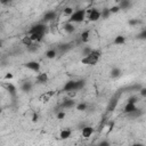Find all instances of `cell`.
Here are the masks:
<instances>
[{
	"label": "cell",
	"instance_id": "22",
	"mask_svg": "<svg viewBox=\"0 0 146 146\" xmlns=\"http://www.w3.org/2000/svg\"><path fill=\"white\" fill-rule=\"evenodd\" d=\"M71 133H72V131H71L70 129H64V130L60 131L59 138H60V139H68V138L71 137Z\"/></svg>",
	"mask_w": 146,
	"mask_h": 146
},
{
	"label": "cell",
	"instance_id": "41",
	"mask_svg": "<svg viewBox=\"0 0 146 146\" xmlns=\"http://www.w3.org/2000/svg\"><path fill=\"white\" fill-rule=\"evenodd\" d=\"M99 146H110V141H107V140H103V141L99 143Z\"/></svg>",
	"mask_w": 146,
	"mask_h": 146
},
{
	"label": "cell",
	"instance_id": "32",
	"mask_svg": "<svg viewBox=\"0 0 146 146\" xmlns=\"http://www.w3.org/2000/svg\"><path fill=\"white\" fill-rule=\"evenodd\" d=\"M138 102H139V98L137 96H131L128 98V103H130V104H137Z\"/></svg>",
	"mask_w": 146,
	"mask_h": 146
},
{
	"label": "cell",
	"instance_id": "12",
	"mask_svg": "<svg viewBox=\"0 0 146 146\" xmlns=\"http://www.w3.org/2000/svg\"><path fill=\"white\" fill-rule=\"evenodd\" d=\"M144 114V112H143V110L141 108H136L135 111H132V112H130V113H128L127 114V116L128 117H131V119H138V117H140L141 115Z\"/></svg>",
	"mask_w": 146,
	"mask_h": 146
},
{
	"label": "cell",
	"instance_id": "40",
	"mask_svg": "<svg viewBox=\"0 0 146 146\" xmlns=\"http://www.w3.org/2000/svg\"><path fill=\"white\" fill-rule=\"evenodd\" d=\"M13 78H14L13 73H7V74L5 75V80H11Z\"/></svg>",
	"mask_w": 146,
	"mask_h": 146
},
{
	"label": "cell",
	"instance_id": "34",
	"mask_svg": "<svg viewBox=\"0 0 146 146\" xmlns=\"http://www.w3.org/2000/svg\"><path fill=\"white\" fill-rule=\"evenodd\" d=\"M121 9H120V7L117 6V5H115V6H113V7H111L110 8V11H111V14H116V13H119Z\"/></svg>",
	"mask_w": 146,
	"mask_h": 146
},
{
	"label": "cell",
	"instance_id": "24",
	"mask_svg": "<svg viewBox=\"0 0 146 146\" xmlns=\"http://www.w3.org/2000/svg\"><path fill=\"white\" fill-rule=\"evenodd\" d=\"M22 43H23L24 46L29 47V46H31V44L33 43V41L31 40L30 35H25V36H23V39H22Z\"/></svg>",
	"mask_w": 146,
	"mask_h": 146
},
{
	"label": "cell",
	"instance_id": "36",
	"mask_svg": "<svg viewBox=\"0 0 146 146\" xmlns=\"http://www.w3.org/2000/svg\"><path fill=\"white\" fill-rule=\"evenodd\" d=\"M91 50H92V49H91L90 47H84V48L82 49V55H83V56H87V55H89V54L91 52Z\"/></svg>",
	"mask_w": 146,
	"mask_h": 146
},
{
	"label": "cell",
	"instance_id": "31",
	"mask_svg": "<svg viewBox=\"0 0 146 146\" xmlns=\"http://www.w3.org/2000/svg\"><path fill=\"white\" fill-rule=\"evenodd\" d=\"M76 110L80 111V112L86 111V110H87V104H86V103H80V104H78V105H76Z\"/></svg>",
	"mask_w": 146,
	"mask_h": 146
},
{
	"label": "cell",
	"instance_id": "3",
	"mask_svg": "<svg viewBox=\"0 0 146 146\" xmlns=\"http://www.w3.org/2000/svg\"><path fill=\"white\" fill-rule=\"evenodd\" d=\"M47 31H48L47 24L40 22V23H36V24L32 25L31 29L27 31V33H29V34H32V33H42V34H46Z\"/></svg>",
	"mask_w": 146,
	"mask_h": 146
},
{
	"label": "cell",
	"instance_id": "28",
	"mask_svg": "<svg viewBox=\"0 0 146 146\" xmlns=\"http://www.w3.org/2000/svg\"><path fill=\"white\" fill-rule=\"evenodd\" d=\"M128 24H129L130 26H137V25L141 24V21L138 19V18H131V19L128 21Z\"/></svg>",
	"mask_w": 146,
	"mask_h": 146
},
{
	"label": "cell",
	"instance_id": "23",
	"mask_svg": "<svg viewBox=\"0 0 146 146\" xmlns=\"http://www.w3.org/2000/svg\"><path fill=\"white\" fill-rule=\"evenodd\" d=\"M111 16V11H110V8H103L102 10H100V18H103V19H107L108 17Z\"/></svg>",
	"mask_w": 146,
	"mask_h": 146
},
{
	"label": "cell",
	"instance_id": "44",
	"mask_svg": "<svg viewBox=\"0 0 146 146\" xmlns=\"http://www.w3.org/2000/svg\"><path fill=\"white\" fill-rule=\"evenodd\" d=\"M88 1H89V2H94L95 0H88Z\"/></svg>",
	"mask_w": 146,
	"mask_h": 146
},
{
	"label": "cell",
	"instance_id": "20",
	"mask_svg": "<svg viewBox=\"0 0 146 146\" xmlns=\"http://www.w3.org/2000/svg\"><path fill=\"white\" fill-rule=\"evenodd\" d=\"M110 75H111V78H113V79H117L119 76H121V68H119V67H113V68L111 70V72H110Z\"/></svg>",
	"mask_w": 146,
	"mask_h": 146
},
{
	"label": "cell",
	"instance_id": "18",
	"mask_svg": "<svg viewBox=\"0 0 146 146\" xmlns=\"http://www.w3.org/2000/svg\"><path fill=\"white\" fill-rule=\"evenodd\" d=\"M63 29H64V31H65L66 33H73V32L75 31V26H74V24L71 23V22L65 23V24L63 25Z\"/></svg>",
	"mask_w": 146,
	"mask_h": 146
},
{
	"label": "cell",
	"instance_id": "4",
	"mask_svg": "<svg viewBox=\"0 0 146 146\" xmlns=\"http://www.w3.org/2000/svg\"><path fill=\"white\" fill-rule=\"evenodd\" d=\"M24 66H25L26 68L33 71V72H40V68H41L40 63L36 62V60H30V62H26V63L24 64Z\"/></svg>",
	"mask_w": 146,
	"mask_h": 146
},
{
	"label": "cell",
	"instance_id": "38",
	"mask_svg": "<svg viewBox=\"0 0 146 146\" xmlns=\"http://www.w3.org/2000/svg\"><path fill=\"white\" fill-rule=\"evenodd\" d=\"M65 115H66V114H65L64 111H59V112L57 113V119H58V120H63V119L65 117Z\"/></svg>",
	"mask_w": 146,
	"mask_h": 146
},
{
	"label": "cell",
	"instance_id": "27",
	"mask_svg": "<svg viewBox=\"0 0 146 146\" xmlns=\"http://www.w3.org/2000/svg\"><path fill=\"white\" fill-rule=\"evenodd\" d=\"M89 35H90V31H89V30L82 32V33H81V41H82V42H87V41L89 40Z\"/></svg>",
	"mask_w": 146,
	"mask_h": 146
},
{
	"label": "cell",
	"instance_id": "39",
	"mask_svg": "<svg viewBox=\"0 0 146 146\" xmlns=\"http://www.w3.org/2000/svg\"><path fill=\"white\" fill-rule=\"evenodd\" d=\"M39 121V114L38 113H33V115H32V122H38Z\"/></svg>",
	"mask_w": 146,
	"mask_h": 146
},
{
	"label": "cell",
	"instance_id": "43",
	"mask_svg": "<svg viewBox=\"0 0 146 146\" xmlns=\"http://www.w3.org/2000/svg\"><path fill=\"white\" fill-rule=\"evenodd\" d=\"M2 43H3V41H2V40H0V48L2 47Z\"/></svg>",
	"mask_w": 146,
	"mask_h": 146
},
{
	"label": "cell",
	"instance_id": "42",
	"mask_svg": "<svg viewBox=\"0 0 146 146\" xmlns=\"http://www.w3.org/2000/svg\"><path fill=\"white\" fill-rule=\"evenodd\" d=\"M10 2H13V0H0V3L1 5H5V6L6 5H9Z\"/></svg>",
	"mask_w": 146,
	"mask_h": 146
},
{
	"label": "cell",
	"instance_id": "14",
	"mask_svg": "<svg viewBox=\"0 0 146 146\" xmlns=\"http://www.w3.org/2000/svg\"><path fill=\"white\" fill-rule=\"evenodd\" d=\"M117 6H119L120 9H122V10H128V9L131 8L132 3H131V0H120Z\"/></svg>",
	"mask_w": 146,
	"mask_h": 146
},
{
	"label": "cell",
	"instance_id": "29",
	"mask_svg": "<svg viewBox=\"0 0 146 146\" xmlns=\"http://www.w3.org/2000/svg\"><path fill=\"white\" fill-rule=\"evenodd\" d=\"M52 95H54V92H52V91L50 90L49 92L44 94V95H43V96L41 97V102H46V103H47V102H49V99H50V97H51Z\"/></svg>",
	"mask_w": 146,
	"mask_h": 146
},
{
	"label": "cell",
	"instance_id": "10",
	"mask_svg": "<svg viewBox=\"0 0 146 146\" xmlns=\"http://www.w3.org/2000/svg\"><path fill=\"white\" fill-rule=\"evenodd\" d=\"M48 80H49V76L47 73H39L35 78V81L38 84H44L48 82Z\"/></svg>",
	"mask_w": 146,
	"mask_h": 146
},
{
	"label": "cell",
	"instance_id": "2",
	"mask_svg": "<svg viewBox=\"0 0 146 146\" xmlns=\"http://www.w3.org/2000/svg\"><path fill=\"white\" fill-rule=\"evenodd\" d=\"M68 17H70L68 18V22H71V23H80L86 17V10H83V9L74 10L72 13V15H70Z\"/></svg>",
	"mask_w": 146,
	"mask_h": 146
},
{
	"label": "cell",
	"instance_id": "7",
	"mask_svg": "<svg viewBox=\"0 0 146 146\" xmlns=\"http://www.w3.org/2000/svg\"><path fill=\"white\" fill-rule=\"evenodd\" d=\"M119 97H120V94H119V92L115 94V95L112 97V99L110 100V103H108V105H107V111H108V112H113V111L115 110V107H116V105H117Z\"/></svg>",
	"mask_w": 146,
	"mask_h": 146
},
{
	"label": "cell",
	"instance_id": "16",
	"mask_svg": "<svg viewBox=\"0 0 146 146\" xmlns=\"http://www.w3.org/2000/svg\"><path fill=\"white\" fill-rule=\"evenodd\" d=\"M71 90H75V80H70L65 83V86L63 87V91H71ZM76 91V90H75Z\"/></svg>",
	"mask_w": 146,
	"mask_h": 146
},
{
	"label": "cell",
	"instance_id": "6",
	"mask_svg": "<svg viewBox=\"0 0 146 146\" xmlns=\"http://www.w3.org/2000/svg\"><path fill=\"white\" fill-rule=\"evenodd\" d=\"M1 87H2L6 91H8L13 97L16 96V91H17V90H16V87H15L11 82H2V83H1Z\"/></svg>",
	"mask_w": 146,
	"mask_h": 146
},
{
	"label": "cell",
	"instance_id": "35",
	"mask_svg": "<svg viewBox=\"0 0 146 146\" xmlns=\"http://www.w3.org/2000/svg\"><path fill=\"white\" fill-rule=\"evenodd\" d=\"M74 10H73V8L72 7H66V8H64V14L66 15V16H70V15H72V13H73Z\"/></svg>",
	"mask_w": 146,
	"mask_h": 146
},
{
	"label": "cell",
	"instance_id": "26",
	"mask_svg": "<svg viewBox=\"0 0 146 146\" xmlns=\"http://www.w3.org/2000/svg\"><path fill=\"white\" fill-rule=\"evenodd\" d=\"M113 42L115 44H123L125 42V38L123 35H117V36H115V39H114Z\"/></svg>",
	"mask_w": 146,
	"mask_h": 146
},
{
	"label": "cell",
	"instance_id": "1",
	"mask_svg": "<svg viewBox=\"0 0 146 146\" xmlns=\"http://www.w3.org/2000/svg\"><path fill=\"white\" fill-rule=\"evenodd\" d=\"M102 56V52L99 50H91V52L87 56H83L81 58V63L86 65H96Z\"/></svg>",
	"mask_w": 146,
	"mask_h": 146
},
{
	"label": "cell",
	"instance_id": "15",
	"mask_svg": "<svg viewBox=\"0 0 146 146\" xmlns=\"http://www.w3.org/2000/svg\"><path fill=\"white\" fill-rule=\"evenodd\" d=\"M32 88H33V84H32V82L29 81V80L22 82V84H21V90L24 91V92H30V91L32 90Z\"/></svg>",
	"mask_w": 146,
	"mask_h": 146
},
{
	"label": "cell",
	"instance_id": "9",
	"mask_svg": "<svg viewBox=\"0 0 146 146\" xmlns=\"http://www.w3.org/2000/svg\"><path fill=\"white\" fill-rule=\"evenodd\" d=\"M75 106V100L73 98H66L63 100V103L60 104V107L63 110H67V108H72Z\"/></svg>",
	"mask_w": 146,
	"mask_h": 146
},
{
	"label": "cell",
	"instance_id": "13",
	"mask_svg": "<svg viewBox=\"0 0 146 146\" xmlns=\"http://www.w3.org/2000/svg\"><path fill=\"white\" fill-rule=\"evenodd\" d=\"M92 133H94V128H92V127H90V125H86V127L82 128V131H81L82 137L88 138V137H90Z\"/></svg>",
	"mask_w": 146,
	"mask_h": 146
},
{
	"label": "cell",
	"instance_id": "11",
	"mask_svg": "<svg viewBox=\"0 0 146 146\" xmlns=\"http://www.w3.org/2000/svg\"><path fill=\"white\" fill-rule=\"evenodd\" d=\"M56 49H57V52L63 55V54H66L71 49V44L70 43H59Z\"/></svg>",
	"mask_w": 146,
	"mask_h": 146
},
{
	"label": "cell",
	"instance_id": "17",
	"mask_svg": "<svg viewBox=\"0 0 146 146\" xmlns=\"http://www.w3.org/2000/svg\"><path fill=\"white\" fill-rule=\"evenodd\" d=\"M29 35H30L31 40L33 42H36V43L41 42L43 40V36H44V34H42V33H32V34H29Z\"/></svg>",
	"mask_w": 146,
	"mask_h": 146
},
{
	"label": "cell",
	"instance_id": "5",
	"mask_svg": "<svg viewBox=\"0 0 146 146\" xmlns=\"http://www.w3.org/2000/svg\"><path fill=\"white\" fill-rule=\"evenodd\" d=\"M100 18V11L97 8H92L88 11V19L90 22H97Z\"/></svg>",
	"mask_w": 146,
	"mask_h": 146
},
{
	"label": "cell",
	"instance_id": "25",
	"mask_svg": "<svg viewBox=\"0 0 146 146\" xmlns=\"http://www.w3.org/2000/svg\"><path fill=\"white\" fill-rule=\"evenodd\" d=\"M84 86H86V81L84 80H78V81H75V90L78 91V90H81L82 88H84Z\"/></svg>",
	"mask_w": 146,
	"mask_h": 146
},
{
	"label": "cell",
	"instance_id": "37",
	"mask_svg": "<svg viewBox=\"0 0 146 146\" xmlns=\"http://www.w3.org/2000/svg\"><path fill=\"white\" fill-rule=\"evenodd\" d=\"M139 94H140V96L141 97H146V87H140V89H139Z\"/></svg>",
	"mask_w": 146,
	"mask_h": 146
},
{
	"label": "cell",
	"instance_id": "45",
	"mask_svg": "<svg viewBox=\"0 0 146 146\" xmlns=\"http://www.w3.org/2000/svg\"><path fill=\"white\" fill-rule=\"evenodd\" d=\"M1 113H2V108L0 107V114H1Z\"/></svg>",
	"mask_w": 146,
	"mask_h": 146
},
{
	"label": "cell",
	"instance_id": "21",
	"mask_svg": "<svg viewBox=\"0 0 146 146\" xmlns=\"http://www.w3.org/2000/svg\"><path fill=\"white\" fill-rule=\"evenodd\" d=\"M136 108H137L136 104H130V103H127V104H125V106L123 107V113L128 114V113H130V112L135 111Z\"/></svg>",
	"mask_w": 146,
	"mask_h": 146
},
{
	"label": "cell",
	"instance_id": "33",
	"mask_svg": "<svg viewBox=\"0 0 146 146\" xmlns=\"http://www.w3.org/2000/svg\"><path fill=\"white\" fill-rule=\"evenodd\" d=\"M137 39L139 40H145L146 39V30H143L140 33L137 34Z\"/></svg>",
	"mask_w": 146,
	"mask_h": 146
},
{
	"label": "cell",
	"instance_id": "30",
	"mask_svg": "<svg viewBox=\"0 0 146 146\" xmlns=\"http://www.w3.org/2000/svg\"><path fill=\"white\" fill-rule=\"evenodd\" d=\"M26 48H27L29 51H32V52H33V51H36V50L39 49V46H38L36 42H33L31 46H29V47H26Z\"/></svg>",
	"mask_w": 146,
	"mask_h": 146
},
{
	"label": "cell",
	"instance_id": "8",
	"mask_svg": "<svg viewBox=\"0 0 146 146\" xmlns=\"http://www.w3.org/2000/svg\"><path fill=\"white\" fill-rule=\"evenodd\" d=\"M57 14L55 10H48L44 15H43V18H42V23H49L51 21H54L56 18Z\"/></svg>",
	"mask_w": 146,
	"mask_h": 146
},
{
	"label": "cell",
	"instance_id": "19",
	"mask_svg": "<svg viewBox=\"0 0 146 146\" xmlns=\"http://www.w3.org/2000/svg\"><path fill=\"white\" fill-rule=\"evenodd\" d=\"M57 49H55V48H50V49H48L47 51H46V57L47 58H49V59H54L56 56H57Z\"/></svg>",
	"mask_w": 146,
	"mask_h": 146
}]
</instances>
